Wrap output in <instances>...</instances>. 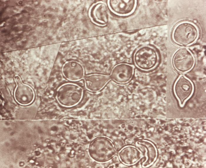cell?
<instances>
[{
    "label": "cell",
    "mask_w": 206,
    "mask_h": 168,
    "mask_svg": "<svg viewBox=\"0 0 206 168\" xmlns=\"http://www.w3.org/2000/svg\"><path fill=\"white\" fill-rule=\"evenodd\" d=\"M84 94L83 88L78 84L69 82L64 83L57 88L55 98L58 102L63 106L69 107L79 103Z\"/></svg>",
    "instance_id": "obj_1"
},
{
    "label": "cell",
    "mask_w": 206,
    "mask_h": 168,
    "mask_svg": "<svg viewBox=\"0 0 206 168\" xmlns=\"http://www.w3.org/2000/svg\"><path fill=\"white\" fill-rule=\"evenodd\" d=\"M133 59L137 68L142 71H148L157 66L159 58L155 48L150 46L144 45L136 50L133 54Z\"/></svg>",
    "instance_id": "obj_2"
},
{
    "label": "cell",
    "mask_w": 206,
    "mask_h": 168,
    "mask_svg": "<svg viewBox=\"0 0 206 168\" xmlns=\"http://www.w3.org/2000/svg\"><path fill=\"white\" fill-rule=\"evenodd\" d=\"M198 31L197 27L189 22L179 24L174 29L172 37L177 44L183 46L192 44L197 39Z\"/></svg>",
    "instance_id": "obj_3"
},
{
    "label": "cell",
    "mask_w": 206,
    "mask_h": 168,
    "mask_svg": "<svg viewBox=\"0 0 206 168\" xmlns=\"http://www.w3.org/2000/svg\"><path fill=\"white\" fill-rule=\"evenodd\" d=\"M195 87L192 81L184 75H180L174 82V94L180 106H183L192 95Z\"/></svg>",
    "instance_id": "obj_4"
},
{
    "label": "cell",
    "mask_w": 206,
    "mask_h": 168,
    "mask_svg": "<svg viewBox=\"0 0 206 168\" xmlns=\"http://www.w3.org/2000/svg\"><path fill=\"white\" fill-rule=\"evenodd\" d=\"M195 60L193 55L188 49L183 48L177 51L174 54L172 63L175 69L183 74L191 71L194 67Z\"/></svg>",
    "instance_id": "obj_5"
},
{
    "label": "cell",
    "mask_w": 206,
    "mask_h": 168,
    "mask_svg": "<svg viewBox=\"0 0 206 168\" xmlns=\"http://www.w3.org/2000/svg\"><path fill=\"white\" fill-rule=\"evenodd\" d=\"M14 80L16 84L13 93L15 100L22 105L31 103L35 98V92L32 88L23 82L18 75L14 77Z\"/></svg>",
    "instance_id": "obj_6"
},
{
    "label": "cell",
    "mask_w": 206,
    "mask_h": 168,
    "mask_svg": "<svg viewBox=\"0 0 206 168\" xmlns=\"http://www.w3.org/2000/svg\"><path fill=\"white\" fill-rule=\"evenodd\" d=\"M62 72L66 80L74 83L83 80L86 75L85 69L82 64L74 60L66 61L62 66Z\"/></svg>",
    "instance_id": "obj_7"
},
{
    "label": "cell",
    "mask_w": 206,
    "mask_h": 168,
    "mask_svg": "<svg viewBox=\"0 0 206 168\" xmlns=\"http://www.w3.org/2000/svg\"><path fill=\"white\" fill-rule=\"evenodd\" d=\"M134 73L133 65L127 63H120L113 67L109 75L111 80L117 83L125 84L131 80Z\"/></svg>",
    "instance_id": "obj_8"
},
{
    "label": "cell",
    "mask_w": 206,
    "mask_h": 168,
    "mask_svg": "<svg viewBox=\"0 0 206 168\" xmlns=\"http://www.w3.org/2000/svg\"><path fill=\"white\" fill-rule=\"evenodd\" d=\"M83 80L86 89L93 93L102 90L111 80L109 75L99 73L86 75Z\"/></svg>",
    "instance_id": "obj_9"
},
{
    "label": "cell",
    "mask_w": 206,
    "mask_h": 168,
    "mask_svg": "<svg viewBox=\"0 0 206 168\" xmlns=\"http://www.w3.org/2000/svg\"><path fill=\"white\" fill-rule=\"evenodd\" d=\"M136 0H109V9L115 14L121 16L129 15L134 11L137 4Z\"/></svg>",
    "instance_id": "obj_10"
},
{
    "label": "cell",
    "mask_w": 206,
    "mask_h": 168,
    "mask_svg": "<svg viewBox=\"0 0 206 168\" xmlns=\"http://www.w3.org/2000/svg\"><path fill=\"white\" fill-rule=\"evenodd\" d=\"M89 16L91 20L95 24L100 26L106 25L109 19L107 5L101 1L94 4L90 9Z\"/></svg>",
    "instance_id": "obj_11"
}]
</instances>
